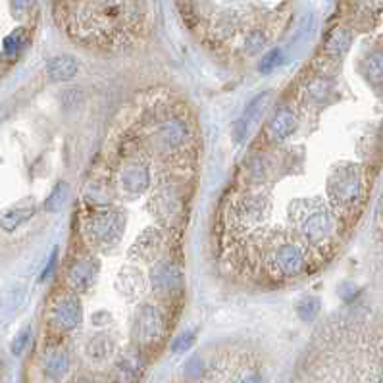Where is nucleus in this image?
<instances>
[{
	"mask_svg": "<svg viewBox=\"0 0 383 383\" xmlns=\"http://www.w3.org/2000/svg\"><path fill=\"white\" fill-rule=\"evenodd\" d=\"M56 262H58V252L52 251L51 260H49V262H47V266H45V270H42V273H40L39 282H47V280L51 277L52 273H54V270H56Z\"/></svg>",
	"mask_w": 383,
	"mask_h": 383,
	"instance_id": "2f4dec72",
	"label": "nucleus"
},
{
	"mask_svg": "<svg viewBox=\"0 0 383 383\" xmlns=\"http://www.w3.org/2000/svg\"><path fill=\"white\" fill-rule=\"evenodd\" d=\"M123 230L125 214L112 206L92 208V212H89L83 220V232L87 241L101 249H110L116 243H120Z\"/></svg>",
	"mask_w": 383,
	"mask_h": 383,
	"instance_id": "7ed1b4c3",
	"label": "nucleus"
},
{
	"mask_svg": "<svg viewBox=\"0 0 383 383\" xmlns=\"http://www.w3.org/2000/svg\"><path fill=\"white\" fill-rule=\"evenodd\" d=\"M68 372H70V356L68 354L64 351H54L52 354H49V358L45 360V373L51 380L58 382Z\"/></svg>",
	"mask_w": 383,
	"mask_h": 383,
	"instance_id": "a211bd4d",
	"label": "nucleus"
},
{
	"mask_svg": "<svg viewBox=\"0 0 383 383\" xmlns=\"http://www.w3.org/2000/svg\"><path fill=\"white\" fill-rule=\"evenodd\" d=\"M351 33L343 27H337L330 33V37L325 40V52L330 56H335V58H341L345 52L351 49Z\"/></svg>",
	"mask_w": 383,
	"mask_h": 383,
	"instance_id": "f3484780",
	"label": "nucleus"
},
{
	"mask_svg": "<svg viewBox=\"0 0 383 383\" xmlns=\"http://www.w3.org/2000/svg\"><path fill=\"white\" fill-rule=\"evenodd\" d=\"M70 185L66 182H58L54 185V189L51 191V195L47 197V201L42 204V208L47 212H60L66 202L70 199Z\"/></svg>",
	"mask_w": 383,
	"mask_h": 383,
	"instance_id": "aec40b11",
	"label": "nucleus"
},
{
	"mask_svg": "<svg viewBox=\"0 0 383 383\" xmlns=\"http://www.w3.org/2000/svg\"><path fill=\"white\" fill-rule=\"evenodd\" d=\"M187 375H199L202 370V364L199 358H193V360H189V364H187Z\"/></svg>",
	"mask_w": 383,
	"mask_h": 383,
	"instance_id": "473e14b6",
	"label": "nucleus"
},
{
	"mask_svg": "<svg viewBox=\"0 0 383 383\" xmlns=\"http://www.w3.org/2000/svg\"><path fill=\"white\" fill-rule=\"evenodd\" d=\"M154 220L164 225L166 230H177L182 227V214L185 210V199H183L177 183H162L156 191L152 193L149 206H147Z\"/></svg>",
	"mask_w": 383,
	"mask_h": 383,
	"instance_id": "39448f33",
	"label": "nucleus"
},
{
	"mask_svg": "<svg viewBox=\"0 0 383 383\" xmlns=\"http://www.w3.org/2000/svg\"><path fill=\"white\" fill-rule=\"evenodd\" d=\"M87 353L92 360H104L106 356H110L114 353V341L106 335H97L87 345Z\"/></svg>",
	"mask_w": 383,
	"mask_h": 383,
	"instance_id": "4be33fe9",
	"label": "nucleus"
},
{
	"mask_svg": "<svg viewBox=\"0 0 383 383\" xmlns=\"http://www.w3.org/2000/svg\"><path fill=\"white\" fill-rule=\"evenodd\" d=\"M101 264L92 256H79L75 258L73 264L68 268L66 280L73 293H85L92 287V283L97 282Z\"/></svg>",
	"mask_w": 383,
	"mask_h": 383,
	"instance_id": "f8f14e48",
	"label": "nucleus"
},
{
	"mask_svg": "<svg viewBox=\"0 0 383 383\" xmlns=\"http://www.w3.org/2000/svg\"><path fill=\"white\" fill-rule=\"evenodd\" d=\"M33 0H12V8L16 12H25L31 6Z\"/></svg>",
	"mask_w": 383,
	"mask_h": 383,
	"instance_id": "72a5a7b5",
	"label": "nucleus"
},
{
	"mask_svg": "<svg viewBox=\"0 0 383 383\" xmlns=\"http://www.w3.org/2000/svg\"><path fill=\"white\" fill-rule=\"evenodd\" d=\"M328 195L339 210H349L362 195V170L356 164H339L328 180Z\"/></svg>",
	"mask_w": 383,
	"mask_h": 383,
	"instance_id": "20e7f679",
	"label": "nucleus"
},
{
	"mask_svg": "<svg viewBox=\"0 0 383 383\" xmlns=\"http://www.w3.org/2000/svg\"><path fill=\"white\" fill-rule=\"evenodd\" d=\"M266 33L262 29H252L245 35V40H243V49L249 56H254L258 52H262V49L266 47Z\"/></svg>",
	"mask_w": 383,
	"mask_h": 383,
	"instance_id": "b1692460",
	"label": "nucleus"
},
{
	"mask_svg": "<svg viewBox=\"0 0 383 383\" xmlns=\"http://www.w3.org/2000/svg\"><path fill=\"white\" fill-rule=\"evenodd\" d=\"M266 266L277 277H297L306 270V254L299 243L275 241L266 252Z\"/></svg>",
	"mask_w": 383,
	"mask_h": 383,
	"instance_id": "423d86ee",
	"label": "nucleus"
},
{
	"mask_svg": "<svg viewBox=\"0 0 383 383\" xmlns=\"http://www.w3.org/2000/svg\"><path fill=\"white\" fill-rule=\"evenodd\" d=\"M25 39H27V35H25V31L23 29L12 31L10 35L4 39V42H2V52H4V56L10 58V60L18 58L21 49L25 47Z\"/></svg>",
	"mask_w": 383,
	"mask_h": 383,
	"instance_id": "5701e85b",
	"label": "nucleus"
},
{
	"mask_svg": "<svg viewBox=\"0 0 383 383\" xmlns=\"http://www.w3.org/2000/svg\"><path fill=\"white\" fill-rule=\"evenodd\" d=\"M83 199L91 204V208H104L110 206V195L102 187L101 183H89L83 189Z\"/></svg>",
	"mask_w": 383,
	"mask_h": 383,
	"instance_id": "412c9836",
	"label": "nucleus"
},
{
	"mask_svg": "<svg viewBox=\"0 0 383 383\" xmlns=\"http://www.w3.org/2000/svg\"><path fill=\"white\" fill-rule=\"evenodd\" d=\"M320 312V299L318 297H304L297 303V314L304 322H312Z\"/></svg>",
	"mask_w": 383,
	"mask_h": 383,
	"instance_id": "393cba45",
	"label": "nucleus"
},
{
	"mask_svg": "<svg viewBox=\"0 0 383 383\" xmlns=\"http://www.w3.org/2000/svg\"><path fill=\"white\" fill-rule=\"evenodd\" d=\"M51 323L58 332H71L81 323L83 310L81 303L77 299V293L70 291L62 293L56 297V301L51 304V312H49Z\"/></svg>",
	"mask_w": 383,
	"mask_h": 383,
	"instance_id": "9b49d317",
	"label": "nucleus"
},
{
	"mask_svg": "<svg viewBox=\"0 0 383 383\" xmlns=\"http://www.w3.org/2000/svg\"><path fill=\"white\" fill-rule=\"evenodd\" d=\"M193 345H195V333L185 332V333H182L177 339H173L172 353H185V351H189V349H191Z\"/></svg>",
	"mask_w": 383,
	"mask_h": 383,
	"instance_id": "c85d7f7f",
	"label": "nucleus"
},
{
	"mask_svg": "<svg viewBox=\"0 0 383 383\" xmlns=\"http://www.w3.org/2000/svg\"><path fill=\"white\" fill-rule=\"evenodd\" d=\"M149 287L162 301L177 297L183 289V272L180 264L164 256L154 260L149 272Z\"/></svg>",
	"mask_w": 383,
	"mask_h": 383,
	"instance_id": "0eeeda50",
	"label": "nucleus"
},
{
	"mask_svg": "<svg viewBox=\"0 0 383 383\" xmlns=\"http://www.w3.org/2000/svg\"><path fill=\"white\" fill-rule=\"evenodd\" d=\"M35 214V206H21V208H14V210L6 212L2 218H0V227L4 232H16L20 225H23L25 222H29Z\"/></svg>",
	"mask_w": 383,
	"mask_h": 383,
	"instance_id": "6ab92c4d",
	"label": "nucleus"
},
{
	"mask_svg": "<svg viewBox=\"0 0 383 383\" xmlns=\"http://www.w3.org/2000/svg\"><path fill=\"white\" fill-rule=\"evenodd\" d=\"M79 64L71 56H56L47 64V73L51 81H70L77 75Z\"/></svg>",
	"mask_w": 383,
	"mask_h": 383,
	"instance_id": "dca6fc26",
	"label": "nucleus"
},
{
	"mask_svg": "<svg viewBox=\"0 0 383 383\" xmlns=\"http://www.w3.org/2000/svg\"><path fill=\"white\" fill-rule=\"evenodd\" d=\"M308 92L312 95L316 101H322L323 97H325V92H328V83H325V81H322V79L314 81L312 85L308 87Z\"/></svg>",
	"mask_w": 383,
	"mask_h": 383,
	"instance_id": "7c9ffc66",
	"label": "nucleus"
},
{
	"mask_svg": "<svg viewBox=\"0 0 383 383\" xmlns=\"http://www.w3.org/2000/svg\"><path fill=\"white\" fill-rule=\"evenodd\" d=\"M29 339H31V330L29 328H25V330H21L18 335H16V339L12 341V353L16 354V356H20L23 351H25V347L29 345Z\"/></svg>",
	"mask_w": 383,
	"mask_h": 383,
	"instance_id": "c756f323",
	"label": "nucleus"
},
{
	"mask_svg": "<svg viewBox=\"0 0 383 383\" xmlns=\"http://www.w3.org/2000/svg\"><path fill=\"white\" fill-rule=\"evenodd\" d=\"M289 220L295 223L301 237L310 245H323L333 237L335 220L333 214L318 201H293Z\"/></svg>",
	"mask_w": 383,
	"mask_h": 383,
	"instance_id": "f03ea898",
	"label": "nucleus"
},
{
	"mask_svg": "<svg viewBox=\"0 0 383 383\" xmlns=\"http://www.w3.org/2000/svg\"><path fill=\"white\" fill-rule=\"evenodd\" d=\"M164 245V233L160 227H149L137 237V241L129 249V256L135 260H143V262H154L158 260Z\"/></svg>",
	"mask_w": 383,
	"mask_h": 383,
	"instance_id": "ddd939ff",
	"label": "nucleus"
},
{
	"mask_svg": "<svg viewBox=\"0 0 383 383\" xmlns=\"http://www.w3.org/2000/svg\"><path fill=\"white\" fill-rule=\"evenodd\" d=\"M77 383H106V382H102V380H99V378H81Z\"/></svg>",
	"mask_w": 383,
	"mask_h": 383,
	"instance_id": "c9c22d12",
	"label": "nucleus"
},
{
	"mask_svg": "<svg viewBox=\"0 0 383 383\" xmlns=\"http://www.w3.org/2000/svg\"><path fill=\"white\" fill-rule=\"evenodd\" d=\"M118 368H120V372H123L125 375H129V378H137L143 370V364L141 360L137 358V356H132V354H125V356H121L120 360H118Z\"/></svg>",
	"mask_w": 383,
	"mask_h": 383,
	"instance_id": "bb28decb",
	"label": "nucleus"
},
{
	"mask_svg": "<svg viewBox=\"0 0 383 383\" xmlns=\"http://www.w3.org/2000/svg\"><path fill=\"white\" fill-rule=\"evenodd\" d=\"M116 289L129 301L139 299L147 291V277L137 266H123L116 277Z\"/></svg>",
	"mask_w": 383,
	"mask_h": 383,
	"instance_id": "4468645a",
	"label": "nucleus"
},
{
	"mask_svg": "<svg viewBox=\"0 0 383 383\" xmlns=\"http://www.w3.org/2000/svg\"><path fill=\"white\" fill-rule=\"evenodd\" d=\"M272 210V201L266 193H245L233 204L235 222L241 225H260Z\"/></svg>",
	"mask_w": 383,
	"mask_h": 383,
	"instance_id": "9d476101",
	"label": "nucleus"
},
{
	"mask_svg": "<svg viewBox=\"0 0 383 383\" xmlns=\"http://www.w3.org/2000/svg\"><path fill=\"white\" fill-rule=\"evenodd\" d=\"M297 125H299V120H297V116L293 114V110L283 108V110L277 112V114L273 116V120L268 123V137L275 143L285 141L287 137H291L293 133H295Z\"/></svg>",
	"mask_w": 383,
	"mask_h": 383,
	"instance_id": "2eb2a0df",
	"label": "nucleus"
},
{
	"mask_svg": "<svg viewBox=\"0 0 383 383\" xmlns=\"http://www.w3.org/2000/svg\"><path fill=\"white\" fill-rule=\"evenodd\" d=\"M364 68H366V73L368 77L373 81V83H383V52H373L370 54L366 62H364Z\"/></svg>",
	"mask_w": 383,
	"mask_h": 383,
	"instance_id": "a878e982",
	"label": "nucleus"
},
{
	"mask_svg": "<svg viewBox=\"0 0 383 383\" xmlns=\"http://www.w3.org/2000/svg\"><path fill=\"white\" fill-rule=\"evenodd\" d=\"M282 62H283L282 51L273 49V51L268 52L266 56H262V60H260V71H262V73H270V71L275 70Z\"/></svg>",
	"mask_w": 383,
	"mask_h": 383,
	"instance_id": "cd10ccee",
	"label": "nucleus"
},
{
	"mask_svg": "<svg viewBox=\"0 0 383 383\" xmlns=\"http://www.w3.org/2000/svg\"><path fill=\"white\" fill-rule=\"evenodd\" d=\"M147 151L158 156H175L191 141V123L175 108L156 106L143 120Z\"/></svg>",
	"mask_w": 383,
	"mask_h": 383,
	"instance_id": "f257e3e1",
	"label": "nucleus"
},
{
	"mask_svg": "<svg viewBox=\"0 0 383 383\" xmlns=\"http://www.w3.org/2000/svg\"><path fill=\"white\" fill-rule=\"evenodd\" d=\"M151 164L139 156H133V160L123 162L118 170V187L127 197L145 195L151 187Z\"/></svg>",
	"mask_w": 383,
	"mask_h": 383,
	"instance_id": "1a4fd4ad",
	"label": "nucleus"
},
{
	"mask_svg": "<svg viewBox=\"0 0 383 383\" xmlns=\"http://www.w3.org/2000/svg\"><path fill=\"white\" fill-rule=\"evenodd\" d=\"M241 383H266V382H264L260 373H249V375H245V378H243Z\"/></svg>",
	"mask_w": 383,
	"mask_h": 383,
	"instance_id": "f704fd0d",
	"label": "nucleus"
},
{
	"mask_svg": "<svg viewBox=\"0 0 383 383\" xmlns=\"http://www.w3.org/2000/svg\"><path fill=\"white\" fill-rule=\"evenodd\" d=\"M133 333L137 343L143 349L156 347L164 339L166 333V318L156 304H141L135 314V323H133Z\"/></svg>",
	"mask_w": 383,
	"mask_h": 383,
	"instance_id": "6e6552de",
	"label": "nucleus"
}]
</instances>
